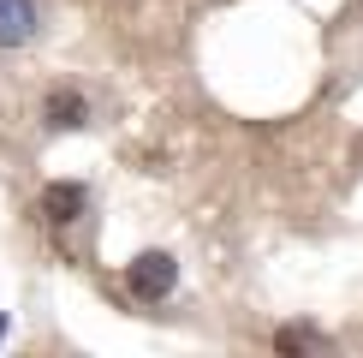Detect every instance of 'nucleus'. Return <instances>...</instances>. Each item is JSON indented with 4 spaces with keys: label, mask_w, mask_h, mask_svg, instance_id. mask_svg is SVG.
<instances>
[{
    "label": "nucleus",
    "mask_w": 363,
    "mask_h": 358,
    "mask_svg": "<svg viewBox=\"0 0 363 358\" xmlns=\"http://www.w3.org/2000/svg\"><path fill=\"white\" fill-rule=\"evenodd\" d=\"M125 281H131V293H138V298H167L173 281H179V263L167 257V251H143V257L131 263Z\"/></svg>",
    "instance_id": "obj_1"
},
{
    "label": "nucleus",
    "mask_w": 363,
    "mask_h": 358,
    "mask_svg": "<svg viewBox=\"0 0 363 358\" xmlns=\"http://www.w3.org/2000/svg\"><path fill=\"white\" fill-rule=\"evenodd\" d=\"M84 209H89V191L78 185V179H60V185H42V197H36V215H48L54 227L78 221Z\"/></svg>",
    "instance_id": "obj_2"
},
{
    "label": "nucleus",
    "mask_w": 363,
    "mask_h": 358,
    "mask_svg": "<svg viewBox=\"0 0 363 358\" xmlns=\"http://www.w3.org/2000/svg\"><path fill=\"white\" fill-rule=\"evenodd\" d=\"M36 36V0H0V48H18Z\"/></svg>",
    "instance_id": "obj_3"
},
{
    "label": "nucleus",
    "mask_w": 363,
    "mask_h": 358,
    "mask_svg": "<svg viewBox=\"0 0 363 358\" xmlns=\"http://www.w3.org/2000/svg\"><path fill=\"white\" fill-rule=\"evenodd\" d=\"M48 119H54V126H84V96H72V90H54V96H48Z\"/></svg>",
    "instance_id": "obj_4"
},
{
    "label": "nucleus",
    "mask_w": 363,
    "mask_h": 358,
    "mask_svg": "<svg viewBox=\"0 0 363 358\" xmlns=\"http://www.w3.org/2000/svg\"><path fill=\"white\" fill-rule=\"evenodd\" d=\"M280 352H298V347H315V335H304V328H286V335H274Z\"/></svg>",
    "instance_id": "obj_5"
},
{
    "label": "nucleus",
    "mask_w": 363,
    "mask_h": 358,
    "mask_svg": "<svg viewBox=\"0 0 363 358\" xmlns=\"http://www.w3.org/2000/svg\"><path fill=\"white\" fill-rule=\"evenodd\" d=\"M0 340H6V317H0Z\"/></svg>",
    "instance_id": "obj_6"
}]
</instances>
